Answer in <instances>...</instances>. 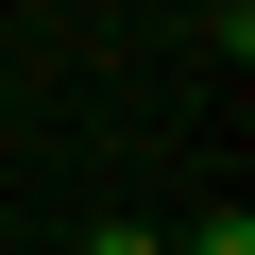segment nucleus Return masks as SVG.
Segmentation results:
<instances>
[{
  "label": "nucleus",
  "instance_id": "obj_1",
  "mask_svg": "<svg viewBox=\"0 0 255 255\" xmlns=\"http://www.w3.org/2000/svg\"><path fill=\"white\" fill-rule=\"evenodd\" d=\"M187 255H255V221H238V204H221V221H204V238H187Z\"/></svg>",
  "mask_w": 255,
  "mask_h": 255
},
{
  "label": "nucleus",
  "instance_id": "obj_2",
  "mask_svg": "<svg viewBox=\"0 0 255 255\" xmlns=\"http://www.w3.org/2000/svg\"><path fill=\"white\" fill-rule=\"evenodd\" d=\"M85 255H170V238H136V221H102V238H85Z\"/></svg>",
  "mask_w": 255,
  "mask_h": 255
}]
</instances>
